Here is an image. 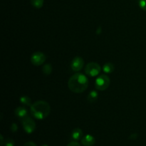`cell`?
<instances>
[{
	"mask_svg": "<svg viewBox=\"0 0 146 146\" xmlns=\"http://www.w3.org/2000/svg\"><path fill=\"white\" fill-rule=\"evenodd\" d=\"M17 130H18V126H17V125L16 123H12L11 125V131H12V132L15 133L16 131H17Z\"/></svg>",
	"mask_w": 146,
	"mask_h": 146,
	"instance_id": "obj_18",
	"label": "cell"
},
{
	"mask_svg": "<svg viewBox=\"0 0 146 146\" xmlns=\"http://www.w3.org/2000/svg\"><path fill=\"white\" fill-rule=\"evenodd\" d=\"M84 66V61L81 57L76 56L72 60L71 64V68L74 71L78 72L83 68Z\"/></svg>",
	"mask_w": 146,
	"mask_h": 146,
	"instance_id": "obj_7",
	"label": "cell"
},
{
	"mask_svg": "<svg viewBox=\"0 0 146 146\" xmlns=\"http://www.w3.org/2000/svg\"><path fill=\"white\" fill-rule=\"evenodd\" d=\"M83 135L84 133L81 128H75L71 133V139L74 141H80L82 139Z\"/></svg>",
	"mask_w": 146,
	"mask_h": 146,
	"instance_id": "obj_10",
	"label": "cell"
},
{
	"mask_svg": "<svg viewBox=\"0 0 146 146\" xmlns=\"http://www.w3.org/2000/svg\"><path fill=\"white\" fill-rule=\"evenodd\" d=\"M0 138H1V144H0V145H1V146L4 145V138H3V135H0Z\"/></svg>",
	"mask_w": 146,
	"mask_h": 146,
	"instance_id": "obj_21",
	"label": "cell"
},
{
	"mask_svg": "<svg viewBox=\"0 0 146 146\" xmlns=\"http://www.w3.org/2000/svg\"><path fill=\"white\" fill-rule=\"evenodd\" d=\"M14 113H15L16 116L19 118L20 120H22L25 117L28 116V111L25 107L23 106H19L16 108Z\"/></svg>",
	"mask_w": 146,
	"mask_h": 146,
	"instance_id": "obj_9",
	"label": "cell"
},
{
	"mask_svg": "<svg viewBox=\"0 0 146 146\" xmlns=\"http://www.w3.org/2000/svg\"><path fill=\"white\" fill-rule=\"evenodd\" d=\"M101 66L96 62H90L86 66L85 73L88 76H98L101 73Z\"/></svg>",
	"mask_w": 146,
	"mask_h": 146,
	"instance_id": "obj_4",
	"label": "cell"
},
{
	"mask_svg": "<svg viewBox=\"0 0 146 146\" xmlns=\"http://www.w3.org/2000/svg\"><path fill=\"white\" fill-rule=\"evenodd\" d=\"M44 0H31V5L36 9H40L43 7Z\"/></svg>",
	"mask_w": 146,
	"mask_h": 146,
	"instance_id": "obj_14",
	"label": "cell"
},
{
	"mask_svg": "<svg viewBox=\"0 0 146 146\" xmlns=\"http://www.w3.org/2000/svg\"><path fill=\"white\" fill-rule=\"evenodd\" d=\"M23 146H36L35 143L32 142V141H29V142L25 143Z\"/></svg>",
	"mask_w": 146,
	"mask_h": 146,
	"instance_id": "obj_20",
	"label": "cell"
},
{
	"mask_svg": "<svg viewBox=\"0 0 146 146\" xmlns=\"http://www.w3.org/2000/svg\"><path fill=\"white\" fill-rule=\"evenodd\" d=\"M114 69H115L114 65L113 64H111V63H106L103 66V71L106 74H111L114 71Z\"/></svg>",
	"mask_w": 146,
	"mask_h": 146,
	"instance_id": "obj_12",
	"label": "cell"
},
{
	"mask_svg": "<svg viewBox=\"0 0 146 146\" xmlns=\"http://www.w3.org/2000/svg\"><path fill=\"white\" fill-rule=\"evenodd\" d=\"M139 7L144 11H146V0H140Z\"/></svg>",
	"mask_w": 146,
	"mask_h": 146,
	"instance_id": "obj_17",
	"label": "cell"
},
{
	"mask_svg": "<svg viewBox=\"0 0 146 146\" xmlns=\"http://www.w3.org/2000/svg\"><path fill=\"white\" fill-rule=\"evenodd\" d=\"M46 58V57L45 54H43L42 52L37 51V52L33 54L31 56V62L34 66H38L42 65L45 62Z\"/></svg>",
	"mask_w": 146,
	"mask_h": 146,
	"instance_id": "obj_6",
	"label": "cell"
},
{
	"mask_svg": "<svg viewBox=\"0 0 146 146\" xmlns=\"http://www.w3.org/2000/svg\"><path fill=\"white\" fill-rule=\"evenodd\" d=\"M110 78L106 75H101L96 78L95 82V86L97 90L99 91H105L108 88L110 85Z\"/></svg>",
	"mask_w": 146,
	"mask_h": 146,
	"instance_id": "obj_3",
	"label": "cell"
},
{
	"mask_svg": "<svg viewBox=\"0 0 146 146\" xmlns=\"http://www.w3.org/2000/svg\"><path fill=\"white\" fill-rule=\"evenodd\" d=\"M21 121V124H22L23 128H24V131H25L27 133L31 134L35 131L36 129V123L35 121L33 120V118H31V117L28 116L25 117L24 118H23Z\"/></svg>",
	"mask_w": 146,
	"mask_h": 146,
	"instance_id": "obj_5",
	"label": "cell"
},
{
	"mask_svg": "<svg viewBox=\"0 0 146 146\" xmlns=\"http://www.w3.org/2000/svg\"><path fill=\"white\" fill-rule=\"evenodd\" d=\"M30 112L33 117L38 120L45 119L51 112V106L45 101H37L30 106Z\"/></svg>",
	"mask_w": 146,
	"mask_h": 146,
	"instance_id": "obj_2",
	"label": "cell"
},
{
	"mask_svg": "<svg viewBox=\"0 0 146 146\" xmlns=\"http://www.w3.org/2000/svg\"><path fill=\"white\" fill-rule=\"evenodd\" d=\"M81 141V144L84 146H93L95 144L96 139L93 135H86L82 138Z\"/></svg>",
	"mask_w": 146,
	"mask_h": 146,
	"instance_id": "obj_8",
	"label": "cell"
},
{
	"mask_svg": "<svg viewBox=\"0 0 146 146\" xmlns=\"http://www.w3.org/2000/svg\"><path fill=\"white\" fill-rule=\"evenodd\" d=\"M42 71L45 75H50L52 72V66L51 64H46L43 66Z\"/></svg>",
	"mask_w": 146,
	"mask_h": 146,
	"instance_id": "obj_15",
	"label": "cell"
},
{
	"mask_svg": "<svg viewBox=\"0 0 146 146\" xmlns=\"http://www.w3.org/2000/svg\"><path fill=\"white\" fill-rule=\"evenodd\" d=\"M41 146H48L47 145H41Z\"/></svg>",
	"mask_w": 146,
	"mask_h": 146,
	"instance_id": "obj_22",
	"label": "cell"
},
{
	"mask_svg": "<svg viewBox=\"0 0 146 146\" xmlns=\"http://www.w3.org/2000/svg\"><path fill=\"white\" fill-rule=\"evenodd\" d=\"M4 146H14V141L11 138H7L4 143Z\"/></svg>",
	"mask_w": 146,
	"mask_h": 146,
	"instance_id": "obj_16",
	"label": "cell"
},
{
	"mask_svg": "<svg viewBox=\"0 0 146 146\" xmlns=\"http://www.w3.org/2000/svg\"><path fill=\"white\" fill-rule=\"evenodd\" d=\"M98 93L96 91H92L89 93L87 97V100L90 103H94L98 100Z\"/></svg>",
	"mask_w": 146,
	"mask_h": 146,
	"instance_id": "obj_11",
	"label": "cell"
},
{
	"mask_svg": "<svg viewBox=\"0 0 146 146\" xmlns=\"http://www.w3.org/2000/svg\"><path fill=\"white\" fill-rule=\"evenodd\" d=\"M20 103L22 104L23 105L27 106H31V98L27 96H22L19 99Z\"/></svg>",
	"mask_w": 146,
	"mask_h": 146,
	"instance_id": "obj_13",
	"label": "cell"
},
{
	"mask_svg": "<svg viewBox=\"0 0 146 146\" xmlns=\"http://www.w3.org/2000/svg\"><path fill=\"white\" fill-rule=\"evenodd\" d=\"M66 146H81V145H80L79 143H78L77 141H72V142L69 143Z\"/></svg>",
	"mask_w": 146,
	"mask_h": 146,
	"instance_id": "obj_19",
	"label": "cell"
},
{
	"mask_svg": "<svg viewBox=\"0 0 146 146\" xmlns=\"http://www.w3.org/2000/svg\"><path fill=\"white\" fill-rule=\"evenodd\" d=\"M88 79L84 74L76 73L69 78L68 87L69 90L76 94L84 92L88 88Z\"/></svg>",
	"mask_w": 146,
	"mask_h": 146,
	"instance_id": "obj_1",
	"label": "cell"
}]
</instances>
